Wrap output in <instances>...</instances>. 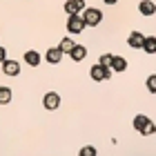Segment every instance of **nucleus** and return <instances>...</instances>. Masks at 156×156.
<instances>
[{"mask_svg":"<svg viewBox=\"0 0 156 156\" xmlns=\"http://www.w3.org/2000/svg\"><path fill=\"white\" fill-rule=\"evenodd\" d=\"M134 129H136L138 134H143V136H150V134H154V123H152V118L138 114L136 118H134Z\"/></svg>","mask_w":156,"mask_h":156,"instance_id":"1","label":"nucleus"},{"mask_svg":"<svg viewBox=\"0 0 156 156\" xmlns=\"http://www.w3.org/2000/svg\"><path fill=\"white\" fill-rule=\"evenodd\" d=\"M83 20H85V27H96V25H101V20H103V11L101 9H96V7H85L83 9Z\"/></svg>","mask_w":156,"mask_h":156,"instance_id":"2","label":"nucleus"},{"mask_svg":"<svg viewBox=\"0 0 156 156\" xmlns=\"http://www.w3.org/2000/svg\"><path fill=\"white\" fill-rule=\"evenodd\" d=\"M83 29H85V20H83V16L80 13H72V16L67 18V31L69 34H83Z\"/></svg>","mask_w":156,"mask_h":156,"instance_id":"3","label":"nucleus"},{"mask_svg":"<svg viewBox=\"0 0 156 156\" xmlns=\"http://www.w3.org/2000/svg\"><path fill=\"white\" fill-rule=\"evenodd\" d=\"M89 78H91V80H109V78H112V69L96 62V65L89 69Z\"/></svg>","mask_w":156,"mask_h":156,"instance_id":"4","label":"nucleus"},{"mask_svg":"<svg viewBox=\"0 0 156 156\" xmlns=\"http://www.w3.org/2000/svg\"><path fill=\"white\" fill-rule=\"evenodd\" d=\"M42 105H45V109L54 112L60 107V96L56 94V91H49V94H45V98H42Z\"/></svg>","mask_w":156,"mask_h":156,"instance_id":"5","label":"nucleus"},{"mask_svg":"<svg viewBox=\"0 0 156 156\" xmlns=\"http://www.w3.org/2000/svg\"><path fill=\"white\" fill-rule=\"evenodd\" d=\"M2 72L7 74V76H18L20 74V62L18 60H9V58H7L5 62H2Z\"/></svg>","mask_w":156,"mask_h":156,"instance_id":"6","label":"nucleus"},{"mask_svg":"<svg viewBox=\"0 0 156 156\" xmlns=\"http://www.w3.org/2000/svg\"><path fill=\"white\" fill-rule=\"evenodd\" d=\"M85 9V0H67L65 2V11L72 16V13H80Z\"/></svg>","mask_w":156,"mask_h":156,"instance_id":"7","label":"nucleus"},{"mask_svg":"<svg viewBox=\"0 0 156 156\" xmlns=\"http://www.w3.org/2000/svg\"><path fill=\"white\" fill-rule=\"evenodd\" d=\"M45 58H47V62H51V65H58L60 58H62V49L60 47H49Z\"/></svg>","mask_w":156,"mask_h":156,"instance_id":"8","label":"nucleus"},{"mask_svg":"<svg viewBox=\"0 0 156 156\" xmlns=\"http://www.w3.org/2000/svg\"><path fill=\"white\" fill-rule=\"evenodd\" d=\"M143 40H145V36L140 31H132L129 38H127V45H129L132 49H140V47H143Z\"/></svg>","mask_w":156,"mask_h":156,"instance_id":"9","label":"nucleus"},{"mask_svg":"<svg viewBox=\"0 0 156 156\" xmlns=\"http://www.w3.org/2000/svg\"><path fill=\"white\" fill-rule=\"evenodd\" d=\"M69 56H72V60L80 62L85 56H87V47H83V45H74V47H72V51H69Z\"/></svg>","mask_w":156,"mask_h":156,"instance_id":"10","label":"nucleus"},{"mask_svg":"<svg viewBox=\"0 0 156 156\" xmlns=\"http://www.w3.org/2000/svg\"><path fill=\"white\" fill-rule=\"evenodd\" d=\"M109 69H112V72H125V69H127V60L123 58V56H114Z\"/></svg>","mask_w":156,"mask_h":156,"instance_id":"11","label":"nucleus"},{"mask_svg":"<svg viewBox=\"0 0 156 156\" xmlns=\"http://www.w3.org/2000/svg\"><path fill=\"white\" fill-rule=\"evenodd\" d=\"M25 62L31 67H38L40 65V54L34 51V49H29V51H25Z\"/></svg>","mask_w":156,"mask_h":156,"instance_id":"12","label":"nucleus"},{"mask_svg":"<svg viewBox=\"0 0 156 156\" xmlns=\"http://www.w3.org/2000/svg\"><path fill=\"white\" fill-rule=\"evenodd\" d=\"M138 11L143 13V16H152V13L156 11V7H154L152 0H143V2L138 5Z\"/></svg>","mask_w":156,"mask_h":156,"instance_id":"13","label":"nucleus"},{"mask_svg":"<svg viewBox=\"0 0 156 156\" xmlns=\"http://www.w3.org/2000/svg\"><path fill=\"white\" fill-rule=\"evenodd\" d=\"M140 49H143L145 54H154V51H156V40H154L152 36H145V40H143V47H140Z\"/></svg>","mask_w":156,"mask_h":156,"instance_id":"14","label":"nucleus"},{"mask_svg":"<svg viewBox=\"0 0 156 156\" xmlns=\"http://www.w3.org/2000/svg\"><path fill=\"white\" fill-rule=\"evenodd\" d=\"M9 101H11V89L0 85V105H7Z\"/></svg>","mask_w":156,"mask_h":156,"instance_id":"15","label":"nucleus"},{"mask_svg":"<svg viewBox=\"0 0 156 156\" xmlns=\"http://www.w3.org/2000/svg\"><path fill=\"white\" fill-rule=\"evenodd\" d=\"M58 47L62 49V54H69V51H72V47H74V40L69 38V36H65V38L60 40V45H58Z\"/></svg>","mask_w":156,"mask_h":156,"instance_id":"16","label":"nucleus"},{"mask_svg":"<svg viewBox=\"0 0 156 156\" xmlns=\"http://www.w3.org/2000/svg\"><path fill=\"white\" fill-rule=\"evenodd\" d=\"M112 58H114V54H101V58H98V65L109 67V65H112Z\"/></svg>","mask_w":156,"mask_h":156,"instance_id":"17","label":"nucleus"},{"mask_svg":"<svg viewBox=\"0 0 156 156\" xmlns=\"http://www.w3.org/2000/svg\"><path fill=\"white\" fill-rule=\"evenodd\" d=\"M80 156H96V150H94V147H83Z\"/></svg>","mask_w":156,"mask_h":156,"instance_id":"18","label":"nucleus"},{"mask_svg":"<svg viewBox=\"0 0 156 156\" xmlns=\"http://www.w3.org/2000/svg\"><path fill=\"white\" fill-rule=\"evenodd\" d=\"M147 89H150L152 94L156 91V80H154V76H150V78H147Z\"/></svg>","mask_w":156,"mask_h":156,"instance_id":"19","label":"nucleus"},{"mask_svg":"<svg viewBox=\"0 0 156 156\" xmlns=\"http://www.w3.org/2000/svg\"><path fill=\"white\" fill-rule=\"evenodd\" d=\"M5 60H7V49L0 47V62H5Z\"/></svg>","mask_w":156,"mask_h":156,"instance_id":"20","label":"nucleus"},{"mask_svg":"<svg viewBox=\"0 0 156 156\" xmlns=\"http://www.w3.org/2000/svg\"><path fill=\"white\" fill-rule=\"evenodd\" d=\"M103 2H105V5H116L118 0H103Z\"/></svg>","mask_w":156,"mask_h":156,"instance_id":"21","label":"nucleus"}]
</instances>
